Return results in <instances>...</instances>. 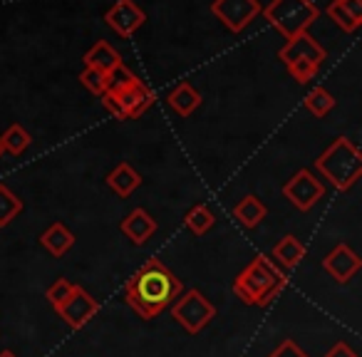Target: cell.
Segmentation results:
<instances>
[{"label":"cell","mask_w":362,"mask_h":357,"mask_svg":"<svg viewBox=\"0 0 362 357\" xmlns=\"http://www.w3.org/2000/svg\"><path fill=\"white\" fill-rule=\"evenodd\" d=\"M184 291L181 278L159 258H149L124 286V300L144 320H154Z\"/></svg>","instance_id":"1"},{"label":"cell","mask_w":362,"mask_h":357,"mask_svg":"<svg viewBox=\"0 0 362 357\" xmlns=\"http://www.w3.org/2000/svg\"><path fill=\"white\" fill-rule=\"evenodd\" d=\"M288 273L281 271L268 256H258L233 278V293L243 305L266 308L286 288Z\"/></svg>","instance_id":"2"},{"label":"cell","mask_w":362,"mask_h":357,"mask_svg":"<svg viewBox=\"0 0 362 357\" xmlns=\"http://www.w3.org/2000/svg\"><path fill=\"white\" fill-rule=\"evenodd\" d=\"M317 174L337 192H350L362 176V151L347 136H337L332 144L313 161Z\"/></svg>","instance_id":"3"},{"label":"cell","mask_w":362,"mask_h":357,"mask_svg":"<svg viewBox=\"0 0 362 357\" xmlns=\"http://www.w3.org/2000/svg\"><path fill=\"white\" fill-rule=\"evenodd\" d=\"M102 107L110 112L115 119H139L146 110H151L156 102V95L146 82L139 77H132L124 85H112L100 97Z\"/></svg>","instance_id":"4"},{"label":"cell","mask_w":362,"mask_h":357,"mask_svg":"<svg viewBox=\"0 0 362 357\" xmlns=\"http://www.w3.org/2000/svg\"><path fill=\"white\" fill-rule=\"evenodd\" d=\"M320 11L313 0H271L263 8V18L281 33L283 37H296L308 33V28L317 21Z\"/></svg>","instance_id":"5"},{"label":"cell","mask_w":362,"mask_h":357,"mask_svg":"<svg viewBox=\"0 0 362 357\" xmlns=\"http://www.w3.org/2000/svg\"><path fill=\"white\" fill-rule=\"evenodd\" d=\"M171 317L179 322L189 335H199L209 322L216 317V305L197 288L181 291V295L171 303Z\"/></svg>","instance_id":"6"},{"label":"cell","mask_w":362,"mask_h":357,"mask_svg":"<svg viewBox=\"0 0 362 357\" xmlns=\"http://www.w3.org/2000/svg\"><path fill=\"white\" fill-rule=\"evenodd\" d=\"M283 197L298 209V211H310L320 199H325V184L313 174L310 169H300L288 179L283 187Z\"/></svg>","instance_id":"7"},{"label":"cell","mask_w":362,"mask_h":357,"mask_svg":"<svg viewBox=\"0 0 362 357\" xmlns=\"http://www.w3.org/2000/svg\"><path fill=\"white\" fill-rule=\"evenodd\" d=\"M278 60L286 67L298 65V62H308V65H315L320 70V65L327 60V50L322 45H317V40L310 33H300L296 37H288L286 45L278 50Z\"/></svg>","instance_id":"8"},{"label":"cell","mask_w":362,"mask_h":357,"mask_svg":"<svg viewBox=\"0 0 362 357\" xmlns=\"http://www.w3.org/2000/svg\"><path fill=\"white\" fill-rule=\"evenodd\" d=\"M211 13L231 33H241L256 21V16L261 13V3L258 0H214Z\"/></svg>","instance_id":"9"},{"label":"cell","mask_w":362,"mask_h":357,"mask_svg":"<svg viewBox=\"0 0 362 357\" xmlns=\"http://www.w3.org/2000/svg\"><path fill=\"white\" fill-rule=\"evenodd\" d=\"M55 310H57V315L65 320V325L70 327V330H80V327H85L87 322L100 312V303H97L82 286H75V291L67 295V300L62 303L60 308H55Z\"/></svg>","instance_id":"10"},{"label":"cell","mask_w":362,"mask_h":357,"mask_svg":"<svg viewBox=\"0 0 362 357\" xmlns=\"http://www.w3.org/2000/svg\"><path fill=\"white\" fill-rule=\"evenodd\" d=\"M105 23L122 37H132L146 23V13L136 6L134 0H117L115 6L105 13Z\"/></svg>","instance_id":"11"},{"label":"cell","mask_w":362,"mask_h":357,"mask_svg":"<svg viewBox=\"0 0 362 357\" xmlns=\"http://www.w3.org/2000/svg\"><path fill=\"white\" fill-rule=\"evenodd\" d=\"M362 268V258L352 251L347 243H337L325 258H322V271L335 283H350L352 276Z\"/></svg>","instance_id":"12"},{"label":"cell","mask_w":362,"mask_h":357,"mask_svg":"<svg viewBox=\"0 0 362 357\" xmlns=\"http://www.w3.org/2000/svg\"><path fill=\"white\" fill-rule=\"evenodd\" d=\"M119 231L124 233L134 246H144V243L156 233V221L151 218L149 211H144V209H132V211L122 218Z\"/></svg>","instance_id":"13"},{"label":"cell","mask_w":362,"mask_h":357,"mask_svg":"<svg viewBox=\"0 0 362 357\" xmlns=\"http://www.w3.org/2000/svg\"><path fill=\"white\" fill-rule=\"evenodd\" d=\"M82 62H85V67L100 70V72H105V75H112L117 67L124 65V62H122V55L107 40H97L95 45L85 52Z\"/></svg>","instance_id":"14"},{"label":"cell","mask_w":362,"mask_h":357,"mask_svg":"<svg viewBox=\"0 0 362 357\" xmlns=\"http://www.w3.org/2000/svg\"><path fill=\"white\" fill-rule=\"evenodd\" d=\"M75 233L65 226L62 221H55L40 233V246L50 253L52 258H62L72 246H75Z\"/></svg>","instance_id":"15"},{"label":"cell","mask_w":362,"mask_h":357,"mask_svg":"<svg viewBox=\"0 0 362 357\" xmlns=\"http://www.w3.org/2000/svg\"><path fill=\"white\" fill-rule=\"evenodd\" d=\"M271 258L273 263H276L281 271H293V268L298 266V263L305 258V246H303L300 241H298L293 233H288V236H283L281 241L273 246V251H271Z\"/></svg>","instance_id":"16"},{"label":"cell","mask_w":362,"mask_h":357,"mask_svg":"<svg viewBox=\"0 0 362 357\" xmlns=\"http://www.w3.org/2000/svg\"><path fill=\"white\" fill-rule=\"evenodd\" d=\"M107 187H110L119 199H127L141 187V176L134 166L122 161V164H117L115 169L107 174Z\"/></svg>","instance_id":"17"},{"label":"cell","mask_w":362,"mask_h":357,"mask_svg":"<svg viewBox=\"0 0 362 357\" xmlns=\"http://www.w3.org/2000/svg\"><path fill=\"white\" fill-rule=\"evenodd\" d=\"M266 216H268V206L256 197V194H246V197L233 206V218H236V223L243 228H248V231L256 228Z\"/></svg>","instance_id":"18"},{"label":"cell","mask_w":362,"mask_h":357,"mask_svg":"<svg viewBox=\"0 0 362 357\" xmlns=\"http://www.w3.org/2000/svg\"><path fill=\"white\" fill-rule=\"evenodd\" d=\"M166 102H169V107L179 117H192L194 112L199 110V105H202V95L194 90V85L181 82V85H176L174 90L166 95Z\"/></svg>","instance_id":"19"},{"label":"cell","mask_w":362,"mask_h":357,"mask_svg":"<svg viewBox=\"0 0 362 357\" xmlns=\"http://www.w3.org/2000/svg\"><path fill=\"white\" fill-rule=\"evenodd\" d=\"M214 223H216V216H214V211L206 204H197V206L189 209L187 216H184V226H187L194 236H206L214 228Z\"/></svg>","instance_id":"20"},{"label":"cell","mask_w":362,"mask_h":357,"mask_svg":"<svg viewBox=\"0 0 362 357\" xmlns=\"http://www.w3.org/2000/svg\"><path fill=\"white\" fill-rule=\"evenodd\" d=\"M303 107H305L313 117H320L322 119V117L330 115L332 107H335V97H332L325 87H313L305 95V100H303Z\"/></svg>","instance_id":"21"},{"label":"cell","mask_w":362,"mask_h":357,"mask_svg":"<svg viewBox=\"0 0 362 357\" xmlns=\"http://www.w3.org/2000/svg\"><path fill=\"white\" fill-rule=\"evenodd\" d=\"M23 211V201L11 187L0 184V228L11 226L18 218V213Z\"/></svg>","instance_id":"22"},{"label":"cell","mask_w":362,"mask_h":357,"mask_svg":"<svg viewBox=\"0 0 362 357\" xmlns=\"http://www.w3.org/2000/svg\"><path fill=\"white\" fill-rule=\"evenodd\" d=\"M0 141H3V149H6L8 154L21 156L23 151H25L28 146H30L33 136H30V131H28L25 127H21V124H11L6 131H3V136H0Z\"/></svg>","instance_id":"23"},{"label":"cell","mask_w":362,"mask_h":357,"mask_svg":"<svg viewBox=\"0 0 362 357\" xmlns=\"http://www.w3.org/2000/svg\"><path fill=\"white\" fill-rule=\"evenodd\" d=\"M80 82L92 95L102 97L107 92V87H110V75H105V72H100V70H92V67H85V70L80 72Z\"/></svg>","instance_id":"24"},{"label":"cell","mask_w":362,"mask_h":357,"mask_svg":"<svg viewBox=\"0 0 362 357\" xmlns=\"http://www.w3.org/2000/svg\"><path fill=\"white\" fill-rule=\"evenodd\" d=\"M75 286L77 283H72V281H67V278H57L55 283H52L50 288H47V300H50V305L52 308H60L62 303L67 300V295H70L72 291H75Z\"/></svg>","instance_id":"25"},{"label":"cell","mask_w":362,"mask_h":357,"mask_svg":"<svg viewBox=\"0 0 362 357\" xmlns=\"http://www.w3.org/2000/svg\"><path fill=\"white\" fill-rule=\"evenodd\" d=\"M268 357H310L305 350H303L300 345H298L296 340H291V337H286V340L281 342V345L276 347V350L271 352Z\"/></svg>","instance_id":"26"},{"label":"cell","mask_w":362,"mask_h":357,"mask_svg":"<svg viewBox=\"0 0 362 357\" xmlns=\"http://www.w3.org/2000/svg\"><path fill=\"white\" fill-rule=\"evenodd\" d=\"M335 6L340 11H345L352 21L362 23V0H335Z\"/></svg>","instance_id":"27"},{"label":"cell","mask_w":362,"mask_h":357,"mask_svg":"<svg viewBox=\"0 0 362 357\" xmlns=\"http://www.w3.org/2000/svg\"><path fill=\"white\" fill-rule=\"evenodd\" d=\"M325 357H357V352L352 350L350 345H347V342H335V345L330 347V350H327V355Z\"/></svg>","instance_id":"28"},{"label":"cell","mask_w":362,"mask_h":357,"mask_svg":"<svg viewBox=\"0 0 362 357\" xmlns=\"http://www.w3.org/2000/svg\"><path fill=\"white\" fill-rule=\"evenodd\" d=\"M0 357H18V355L13 350H3V352H0Z\"/></svg>","instance_id":"29"},{"label":"cell","mask_w":362,"mask_h":357,"mask_svg":"<svg viewBox=\"0 0 362 357\" xmlns=\"http://www.w3.org/2000/svg\"><path fill=\"white\" fill-rule=\"evenodd\" d=\"M3 154H6V149H3V141H0V156H3Z\"/></svg>","instance_id":"30"}]
</instances>
